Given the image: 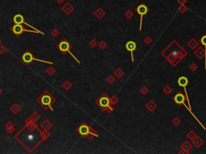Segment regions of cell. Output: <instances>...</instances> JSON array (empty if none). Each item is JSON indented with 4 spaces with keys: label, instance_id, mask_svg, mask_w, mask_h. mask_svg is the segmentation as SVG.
I'll list each match as a JSON object with an SVG mask.
<instances>
[{
    "label": "cell",
    "instance_id": "52a82bcc",
    "mask_svg": "<svg viewBox=\"0 0 206 154\" xmlns=\"http://www.w3.org/2000/svg\"><path fill=\"white\" fill-rule=\"evenodd\" d=\"M21 59L25 63H27V64L31 63L32 61H39V62H41V63H48V64H52V63H53L51 61H46V60H43V59H37V58H35V56L33 55V54L31 53L30 51H26L23 54L22 56H21Z\"/></svg>",
    "mask_w": 206,
    "mask_h": 154
},
{
    "label": "cell",
    "instance_id": "ac0fdd59",
    "mask_svg": "<svg viewBox=\"0 0 206 154\" xmlns=\"http://www.w3.org/2000/svg\"><path fill=\"white\" fill-rule=\"evenodd\" d=\"M146 108H147V109L149 111V112H154V111L155 110L156 108H157V104H156V103L155 102V101L150 100L146 104Z\"/></svg>",
    "mask_w": 206,
    "mask_h": 154
},
{
    "label": "cell",
    "instance_id": "5b68a950",
    "mask_svg": "<svg viewBox=\"0 0 206 154\" xmlns=\"http://www.w3.org/2000/svg\"><path fill=\"white\" fill-rule=\"evenodd\" d=\"M11 32L14 34L15 35H16L17 37L21 36V35L23 32L26 31V32H29V33H33V34H41V35H44V33L42 32L41 31H35V30H28L24 28L21 24H15L14 26H12L11 28Z\"/></svg>",
    "mask_w": 206,
    "mask_h": 154
},
{
    "label": "cell",
    "instance_id": "6da1fadb",
    "mask_svg": "<svg viewBox=\"0 0 206 154\" xmlns=\"http://www.w3.org/2000/svg\"><path fill=\"white\" fill-rule=\"evenodd\" d=\"M161 55L163 57H165L166 59L173 67H175L185 56L188 55V52L176 41L173 40L161 52Z\"/></svg>",
    "mask_w": 206,
    "mask_h": 154
},
{
    "label": "cell",
    "instance_id": "f546056e",
    "mask_svg": "<svg viewBox=\"0 0 206 154\" xmlns=\"http://www.w3.org/2000/svg\"><path fill=\"white\" fill-rule=\"evenodd\" d=\"M46 72H47V74H48L49 76H52L55 73H56V70H55L52 67H49L47 68Z\"/></svg>",
    "mask_w": 206,
    "mask_h": 154
},
{
    "label": "cell",
    "instance_id": "7a4b0ae2",
    "mask_svg": "<svg viewBox=\"0 0 206 154\" xmlns=\"http://www.w3.org/2000/svg\"><path fill=\"white\" fill-rule=\"evenodd\" d=\"M56 101V98L50 94L48 91H45L39 95V98H37L36 102L39 105L43 107L45 110H48V108H50L52 111H53L52 108V104H55Z\"/></svg>",
    "mask_w": 206,
    "mask_h": 154
},
{
    "label": "cell",
    "instance_id": "4316f807",
    "mask_svg": "<svg viewBox=\"0 0 206 154\" xmlns=\"http://www.w3.org/2000/svg\"><path fill=\"white\" fill-rule=\"evenodd\" d=\"M171 92H172V88L170 87L169 85H166L165 87L163 88V92L167 95H169L171 93Z\"/></svg>",
    "mask_w": 206,
    "mask_h": 154
},
{
    "label": "cell",
    "instance_id": "4fadbf2b",
    "mask_svg": "<svg viewBox=\"0 0 206 154\" xmlns=\"http://www.w3.org/2000/svg\"><path fill=\"white\" fill-rule=\"evenodd\" d=\"M193 54L198 59H202L203 58H205V49H203L202 47L199 46L196 48V50L194 51Z\"/></svg>",
    "mask_w": 206,
    "mask_h": 154
},
{
    "label": "cell",
    "instance_id": "ffe728a7",
    "mask_svg": "<svg viewBox=\"0 0 206 154\" xmlns=\"http://www.w3.org/2000/svg\"><path fill=\"white\" fill-rule=\"evenodd\" d=\"M40 126L44 130H49V129H51L52 128V124L48 120H45L44 121H43V123L40 125Z\"/></svg>",
    "mask_w": 206,
    "mask_h": 154
},
{
    "label": "cell",
    "instance_id": "c3c4849f",
    "mask_svg": "<svg viewBox=\"0 0 206 154\" xmlns=\"http://www.w3.org/2000/svg\"><path fill=\"white\" fill-rule=\"evenodd\" d=\"M205 70H206V67H205Z\"/></svg>",
    "mask_w": 206,
    "mask_h": 154
},
{
    "label": "cell",
    "instance_id": "44dd1931",
    "mask_svg": "<svg viewBox=\"0 0 206 154\" xmlns=\"http://www.w3.org/2000/svg\"><path fill=\"white\" fill-rule=\"evenodd\" d=\"M94 15L97 17L98 19H101V18L105 15V12L101 8V7H99V8H97V11L94 12Z\"/></svg>",
    "mask_w": 206,
    "mask_h": 154
},
{
    "label": "cell",
    "instance_id": "60d3db41",
    "mask_svg": "<svg viewBox=\"0 0 206 154\" xmlns=\"http://www.w3.org/2000/svg\"><path fill=\"white\" fill-rule=\"evenodd\" d=\"M143 42L145 43V44L150 45L152 43V38H151V37L147 36L146 38H144V39H143Z\"/></svg>",
    "mask_w": 206,
    "mask_h": 154
},
{
    "label": "cell",
    "instance_id": "b9f144b4",
    "mask_svg": "<svg viewBox=\"0 0 206 154\" xmlns=\"http://www.w3.org/2000/svg\"><path fill=\"white\" fill-rule=\"evenodd\" d=\"M7 52V48L3 45H0V55H3Z\"/></svg>",
    "mask_w": 206,
    "mask_h": 154
},
{
    "label": "cell",
    "instance_id": "4dcf8cb0",
    "mask_svg": "<svg viewBox=\"0 0 206 154\" xmlns=\"http://www.w3.org/2000/svg\"><path fill=\"white\" fill-rule=\"evenodd\" d=\"M186 136H187V137H188V139H190V140H192V139H194V138H195L196 136H197V135H196V133L194 132H193V131H192V130H191V131H189V132H188V133H187V135H186Z\"/></svg>",
    "mask_w": 206,
    "mask_h": 154
},
{
    "label": "cell",
    "instance_id": "e0dca14e",
    "mask_svg": "<svg viewBox=\"0 0 206 154\" xmlns=\"http://www.w3.org/2000/svg\"><path fill=\"white\" fill-rule=\"evenodd\" d=\"M180 148L182 149L185 150L187 153H188V152H189L190 150L192 149V144H191L190 142L188 141V140H184V141L181 144Z\"/></svg>",
    "mask_w": 206,
    "mask_h": 154
},
{
    "label": "cell",
    "instance_id": "e575fe53",
    "mask_svg": "<svg viewBox=\"0 0 206 154\" xmlns=\"http://www.w3.org/2000/svg\"><path fill=\"white\" fill-rule=\"evenodd\" d=\"M89 46L91 47L92 48H94L95 47L97 46V42L96 41V39H91V40L89 41Z\"/></svg>",
    "mask_w": 206,
    "mask_h": 154
},
{
    "label": "cell",
    "instance_id": "8fae6325",
    "mask_svg": "<svg viewBox=\"0 0 206 154\" xmlns=\"http://www.w3.org/2000/svg\"><path fill=\"white\" fill-rule=\"evenodd\" d=\"M26 128H27L29 131H35V130H38V126H37V125L35 123V121H33L32 120L30 119L29 118H27V120L25 121V126H24Z\"/></svg>",
    "mask_w": 206,
    "mask_h": 154
},
{
    "label": "cell",
    "instance_id": "ba28073f",
    "mask_svg": "<svg viewBox=\"0 0 206 154\" xmlns=\"http://www.w3.org/2000/svg\"><path fill=\"white\" fill-rule=\"evenodd\" d=\"M149 8L147 7L144 3H141L135 9V11L139 16H140V23H139V31L142 30V26H143V18L144 15H146L147 13L149 12Z\"/></svg>",
    "mask_w": 206,
    "mask_h": 154
},
{
    "label": "cell",
    "instance_id": "83f0119b",
    "mask_svg": "<svg viewBox=\"0 0 206 154\" xmlns=\"http://www.w3.org/2000/svg\"><path fill=\"white\" fill-rule=\"evenodd\" d=\"M39 117H40V116H39L36 112H33V113L31 114V116H30V119L32 120V121H35V122H36L37 121H39Z\"/></svg>",
    "mask_w": 206,
    "mask_h": 154
},
{
    "label": "cell",
    "instance_id": "2e32d148",
    "mask_svg": "<svg viewBox=\"0 0 206 154\" xmlns=\"http://www.w3.org/2000/svg\"><path fill=\"white\" fill-rule=\"evenodd\" d=\"M187 45H188L192 50H196V48L199 47V42L196 41L194 38H192V39H190V41H188Z\"/></svg>",
    "mask_w": 206,
    "mask_h": 154
},
{
    "label": "cell",
    "instance_id": "d4e9b609",
    "mask_svg": "<svg viewBox=\"0 0 206 154\" xmlns=\"http://www.w3.org/2000/svg\"><path fill=\"white\" fill-rule=\"evenodd\" d=\"M114 76L115 77H116L117 79H121L122 76H124V72L122 70V69L118 67V68H117L116 70L114 71Z\"/></svg>",
    "mask_w": 206,
    "mask_h": 154
},
{
    "label": "cell",
    "instance_id": "7dc6e473",
    "mask_svg": "<svg viewBox=\"0 0 206 154\" xmlns=\"http://www.w3.org/2000/svg\"><path fill=\"white\" fill-rule=\"evenodd\" d=\"M1 44H2V40L0 39V45H1Z\"/></svg>",
    "mask_w": 206,
    "mask_h": 154
},
{
    "label": "cell",
    "instance_id": "1f68e13d",
    "mask_svg": "<svg viewBox=\"0 0 206 154\" xmlns=\"http://www.w3.org/2000/svg\"><path fill=\"white\" fill-rule=\"evenodd\" d=\"M106 82L109 83V84H114V83L115 82V78L114 76H112V75H109V76L106 78Z\"/></svg>",
    "mask_w": 206,
    "mask_h": 154
},
{
    "label": "cell",
    "instance_id": "30bf717a",
    "mask_svg": "<svg viewBox=\"0 0 206 154\" xmlns=\"http://www.w3.org/2000/svg\"><path fill=\"white\" fill-rule=\"evenodd\" d=\"M136 48H137V45H136V44L134 41H128L126 44V49L130 52L132 63L135 61V59H134V51L136 50Z\"/></svg>",
    "mask_w": 206,
    "mask_h": 154
},
{
    "label": "cell",
    "instance_id": "7402d4cb",
    "mask_svg": "<svg viewBox=\"0 0 206 154\" xmlns=\"http://www.w3.org/2000/svg\"><path fill=\"white\" fill-rule=\"evenodd\" d=\"M39 136H40V138L43 140H45L48 138H49L50 133L48 132V130H44L43 129V131H39Z\"/></svg>",
    "mask_w": 206,
    "mask_h": 154
},
{
    "label": "cell",
    "instance_id": "3957f363",
    "mask_svg": "<svg viewBox=\"0 0 206 154\" xmlns=\"http://www.w3.org/2000/svg\"><path fill=\"white\" fill-rule=\"evenodd\" d=\"M77 132L82 136L83 138H88L92 140L93 137H98V134L93 128L89 126L86 123H83L77 129Z\"/></svg>",
    "mask_w": 206,
    "mask_h": 154
},
{
    "label": "cell",
    "instance_id": "74e56055",
    "mask_svg": "<svg viewBox=\"0 0 206 154\" xmlns=\"http://www.w3.org/2000/svg\"><path fill=\"white\" fill-rule=\"evenodd\" d=\"M59 35H60V32L57 29H53L52 31H51V35H52V37H55V38H56V37H57Z\"/></svg>",
    "mask_w": 206,
    "mask_h": 154
},
{
    "label": "cell",
    "instance_id": "ee69618b",
    "mask_svg": "<svg viewBox=\"0 0 206 154\" xmlns=\"http://www.w3.org/2000/svg\"><path fill=\"white\" fill-rule=\"evenodd\" d=\"M188 153H187L186 151H185V150H184V149H181V151H179V154H188Z\"/></svg>",
    "mask_w": 206,
    "mask_h": 154
},
{
    "label": "cell",
    "instance_id": "ab89813d",
    "mask_svg": "<svg viewBox=\"0 0 206 154\" xmlns=\"http://www.w3.org/2000/svg\"><path fill=\"white\" fill-rule=\"evenodd\" d=\"M187 11H188V7H186L184 5H181L180 7H179V11L182 13V14H184Z\"/></svg>",
    "mask_w": 206,
    "mask_h": 154
},
{
    "label": "cell",
    "instance_id": "d6a6232c",
    "mask_svg": "<svg viewBox=\"0 0 206 154\" xmlns=\"http://www.w3.org/2000/svg\"><path fill=\"white\" fill-rule=\"evenodd\" d=\"M97 45H98V47H99L100 49H101V50H104L105 48H106V47H107V44L104 40H101Z\"/></svg>",
    "mask_w": 206,
    "mask_h": 154
},
{
    "label": "cell",
    "instance_id": "9c48e42d",
    "mask_svg": "<svg viewBox=\"0 0 206 154\" xmlns=\"http://www.w3.org/2000/svg\"><path fill=\"white\" fill-rule=\"evenodd\" d=\"M13 21H14V22L16 24H25L26 26H27V27H29L30 28H31L32 30H35V31H39V29H36V28H35V27H32L31 25H30V24H28L27 22H26L25 21H24L23 16L22 15H20V14L16 15L14 16V18H13Z\"/></svg>",
    "mask_w": 206,
    "mask_h": 154
},
{
    "label": "cell",
    "instance_id": "603a6c76",
    "mask_svg": "<svg viewBox=\"0 0 206 154\" xmlns=\"http://www.w3.org/2000/svg\"><path fill=\"white\" fill-rule=\"evenodd\" d=\"M200 43L205 46V68L206 67V35H203L200 39Z\"/></svg>",
    "mask_w": 206,
    "mask_h": 154
},
{
    "label": "cell",
    "instance_id": "f1b7e54d",
    "mask_svg": "<svg viewBox=\"0 0 206 154\" xmlns=\"http://www.w3.org/2000/svg\"><path fill=\"white\" fill-rule=\"evenodd\" d=\"M62 86H63V88H65V90H69L72 87H73V84H72V83L69 82V80H66V81L64 82V84Z\"/></svg>",
    "mask_w": 206,
    "mask_h": 154
},
{
    "label": "cell",
    "instance_id": "836d02e7",
    "mask_svg": "<svg viewBox=\"0 0 206 154\" xmlns=\"http://www.w3.org/2000/svg\"><path fill=\"white\" fill-rule=\"evenodd\" d=\"M172 124L174 125V126H175V127H177V126H179V124L181 123V121H180V120H179V118H178V117H175L174 118V119L172 120Z\"/></svg>",
    "mask_w": 206,
    "mask_h": 154
},
{
    "label": "cell",
    "instance_id": "484cf974",
    "mask_svg": "<svg viewBox=\"0 0 206 154\" xmlns=\"http://www.w3.org/2000/svg\"><path fill=\"white\" fill-rule=\"evenodd\" d=\"M109 102L112 106H115L118 102H119V99L116 96V95H112L111 97H109Z\"/></svg>",
    "mask_w": 206,
    "mask_h": 154
},
{
    "label": "cell",
    "instance_id": "d6986e66",
    "mask_svg": "<svg viewBox=\"0 0 206 154\" xmlns=\"http://www.w3.org/2000/svg\"><path fill=\"white\" fill-rule=\"evenodd\" d=\"M5 128L7 129V132L10 133V134H12L13 132L15 131V125L11 121L7 122V124L5 125Z\"/></svg>",
    "mask_w": 206,
    "mask_h": 154
},
{
    "label": "cell",
    "instance_id": "277c9868",
    "mask_svg": "<svg viewBox=\"0 0 206 154\" xmlns=\"http://www.w3.org/2000/svg\"><path fill=\"white\" fill-rule=\"evenodd\" d=\"M96 104H97V105L99 108H101L103 111L108 112V113H111V112H113L114 110V107L110 104L108 95L105 93H103L102 95L96 100Z\"/></svg>",
    "mask_w": 206,
    "mask_h": 154
},
{
    "label": "cell",
    "instance_id": "5bb4252c",
    "mask_svg": "<svg viewBox=\"0 0 206 154\" xmlns=\"http://www.w3.org/2000/svg\"><path fill=\"white\" fill-rule=\"evenodd\" d=\"M61 10L63 12H65V14L68 15H70L73 11H74V7L69 3H67L65 6L61 7Z\"/></svg>",
    "mask_w": 206,
    "mask_h": 154
},
{
    "label": "cell",
    "instance_id": "7bdbcfd3",
    "mask_svg": "<svg viewBox=\"0 0 206 154\" xmlns=\"http://www.w3.org/2000/svg\"><path fill=\"white\" fill-rule=\"evenodd\" d=\"M178 2L181 5H184L187 3V0H178Z\"/></svg>",
    "mask_w": 206,
    "mask_h": 154
},
{
    "label": "cell",
    "instance_id": "f35d334b",
    "mask_svg": "<svg viewBox=\"0 0 206 154\" xmlns=\"http://www.w3.org/2000/svg\"><path fill=\"white\" fill-rule=\"evenodd\" d=\"M198 68V66L195 63H192L191 64L189 65V69L192 72H195V71H196V69Z\"/></svg>",
    "mask_w": 206,
    "mask_h": 154
},
{
    "label": "cell",
    "instance_id": "8d00e7d4",
    "mask_svg": "<svg viewBox=\"0 0 206 154\" xmlns=\"http://www.w3.org/2000/svg\"><path fill=\"white\" fill-rule=\"evenodd\" d=\"M148 92L149 90L146 86H143V87L140 88V92L143 94V95H147V94L148 93Z\"/></svg>",
    "mask_w": 206,
    "mask_h": 154
},
{
    "label": "cell",
    "instance_id": "7c38bea8",
    "mask_svg": "<svg viewBox=\"0 0 206 154\" xmlns=\"http://www.w3.org/2000/svg\"><path fill=\"white\" fill-rule=\"evenodd\" d=\"M185 95L181 92H178L176 95H175V96L173 97V101L178 106H181L184 102H185Z\"/></svg>",
    "mask_w": 206,
    "mask_h": 154
},
{
    "label": "cell",
    "instance_id": "8992f818",
    "mask_svg": "<svg viewBox=\"0 0 206 154\" xmlns=\"http://www.w3.org/2000/svg\"><path fill=\"white\" fill-rule=\"evenodd\" d=\"M56 48H57L58 49H59V50H60V51H61L63 54H66V53H67V52H68V53H69V54H70V55H71L72 57H73V59H74L75 60H76V61L77 62V63H81V62L79 61V59H77L76 56H75V55H73V54L71 52L70 49H71L72 48H73V46H72V45H71L70 44H69V43L68 42V41L66 40L65 39H64L63 40H62L59 44H57Z\"/></svg>",
    "mask_w": 206,
    "mask_h": 154
},
{
    "label": "cell",
    "instance_id": "d590c367",
    "mask_svg": "<svg viewBox=\"0 0 206 154\" xmlns=\"http://www.w3.org/2000/svg\"><path fill=\"white\" fill-rule=\"evenodd\" d=\"M125 16H126L127 18H129V19H130V18H131L132 17L134 16V13H133V11H130V10H128L126 13H125Z\"/></svg>",
    "mask_w": 206,
    "mask_h": 154
},
{
    "label": "cell",
    "instance_id": "9a60e30c",
    "mask_svg": "<svg viewBox=\"0 0 206 154\" xmlns=\"http://www.w3.org/2000/svg\"><path fill=\"white\" fill-rule=\"evenodd\" d=\"M192 145H194L196 149H199L201 147V145L204 144V140L200 137L199 136H196L195 138L192 140Z\"/></svg>",
    "mask_w": 206,
    "mask_h": 154
},
{
    "label": "cell",
    "instance_id": "bcb514c9",
    "mask_svg": "<svg viewBox=\"0 0 206 154\" xmlns=\"http://www.w3.org/2000/svg\"><path fill=\"white\" fill-rule=\"evenodd\" d=\"M3 89H2V88H0V95H1V94H2V93H3Z\"/></svg>",
    "mask_w": 206,
    "mask_h": 154
},
{
    "label": "cell",
    "instance_id": "f6af8a7d",
    "mask_svg": "<svg viewBox=\"0 0 206 154\" xmlns=\"http://www.w3.org/2000/svg\"><path fill=\"white\" fill-rule=\"evenodd\" d=\"M56 1H57L58 3H63L65 2V0H56Z\"/></svg>",
    "mask_w": 206,
    "mask_h": 154
},
{
    "label": "cell",
    "instance_id": "cb8c5ba5",
    "mask_svg": "<svg viewBox=\"0 0 206 154\" xmlns=\"http://www.w3.org/2000/svg\"><path fill=\"white\" fill-rule=\"evenodd\" d=\"M10 109L14 114H17L20 112V110H21V107H20L18 104H14L10 108Z\"/></svg>",
    "mask_w": 206,
    "mask_h": 154
}]
</instances>
